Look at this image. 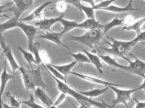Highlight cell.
<instances>
[{"label": "cell", "instance_id": "obj_1", "mask_svg": "<svg viewBox=\"0 0 145 108\" xmlns=\"http://www.w3.org/2000/svg\"><path fill=\"white\" fill-rule=\"evenodd\" d=\"M108 39H110L111 42V43L108 42V45H110V48L101 47V49L108 51L109 53H111L118 57L124 59V57H126L125 54L131 50L135 45H137V43L144 42L145 32H141L140 34L137 35L134 40H130V41L115 40L112 37H108Z\"/></svg>", "mask_w": 145, "mask_h": 108}, {"label": "cell", "instance_id": "obj_2", "mask_svg": "<svg viewBox=\"0 0 145 108\" xmlns=\"http://www.w3.org/2000/svg\"><path fill=\"white\" fill-rule=\"evenodd\" d=\"M53 79L55 80V81L56 82V85H57V88L58 90L61 93H64L66 95L68 94L69 96H71L73 98H74L75 100L80 103V104H84L86 106H91V107H97L98 108H111V105H109L108 103H106L105 101H101V102H98L96 100H93L92 99L84 97V95L78 93V90H75L74 89H72L71 87H70L69 85L64 83V82L59 80L56 79L54 77Z\"/></svg>", "mask_w": 145, "mask_h": 108}, {"label": "cell", "instance_id": "obj_3", "mask_svg": "<svg viewBox=\"0 0 145 108\" xmlns=\"http://www.w3.org/2000/svg\"><path fill=\"white\" fill-rule=\"evenodd\" d=\"M103 34L101 29H93L88 30L84 32V34L78 36H69V40L74 42H78L88 47L93 49L103 39Z\"/></svg>", "mask_w": 145, "mask_h": 108}, {"label": "cell", "instance_id": "obj_4", "mask_svg": "<svg viewBox=\"0 0 145 108\" xmlns=\"http://www.w3.org/2000/svg\"><path fill=\"white\" fill-rule=\"evenodd\" d=\"M109 89H111L115 93V98L112 100L111 107H114L118 104H123L127 107V103L131 100V96L133 93H135L137 91L144 89V83H143L140 87H135L133 89H120L118 87L111 86L109 87Z\"/></svg>", "mask_w": 145, "mask_h": 108}, {"label": "cell", "instance_id": "obj_5", "mask_svg": "<svg viewBox=\"0 0 145 108\" xmlns=\"http://www.w3.org/2000/svg\"><path fill=\"white\" fill-rule=\"evenodd\" d=\"M134 57V61H131L128 58L124 57V60L128 62V65L127 66L126 71L129 72L131 74H135L139 77H142L143 79H144V71H145V63L144 61L141 60L140 59L137 57L136 56L133 55Z\"/></svg>", "mask_w": 145, "mask_h": 108}, {"label": "cell", "instance_id": "obj_6", "mask_svg": "<svg viewBox=\"0 0 145 108\" xmlns=\"http://www.w3.org/2000/svg\"><path fill=\"white\" fill-rule=\"evenodd\" d=\"M0 46L2 47V50H3V54L5 55V58H6V60L8 61V64L11 67V70L12 71V74H16V72L17 70H19V69L21 66H19V64L18 63V62L16 61L15 56H14L13 53H12V49L9 46H8L6 44V42H5V37L2 39V40L0 41Z\"/></svg>", "mask_w": 145, "mask_h": 108}, {"label": "cell", "instance_id": "obj_7", "mask_svg": "<svg viewBox=\"0 0 145 108\" xmlns=\"http://www.w3.org/2000/svg\"><path fill=\"white\" fill-rule=\"evenodd\" d=\"M18 28L21 29L23 32L25 36H26L27 40H28V44H29V50L30 51L32 49V46L35 43V37L37 33V29L32 26V25H29L25 23H23L20 20V22L18 24Z\"/></svg>", "mask_w": 145, "mask_h": 108}, {"label": "cell", "instance_id": "obj_8", "mask_svg": "<svg viewBox=\"0 0 145 108\" xmlns=\"http://www.w3.org/2000/svg\"><path fill=\"white\" fill-rule=\"evenodd\" d=\"M70 74H72V75H74L75 77H78L80 79L85 80V81L89 82V83H95V84L102 85V86H105V87H111V86H114V87H123V85L117 84V83H111V82L106 81V80L99 79V78L93 77V76H90V75H86V74H80V73H76V72L72 71L71 72Z\"/></svg>", "mask_w": 145, "mask_h": 108}, {"label": "cell", "instance_id": "obj_9", "mask_svg": "<svg viewBox=\"0 0 145 108\" xmlns=\"http://www.w3.org/2000/svg\"><path fill=\"white\" fill-rule=\"evenodd\" d=\"M32 0H28V1H24V0H14L12 1L13 6H10L7 9V12H13L14 16H20L22 13L29 9L33 5Z\"/></svg>", "mask_w": 145, "mask_h": 108}, {"label": "cell", "instance_id": "obj_10", "mask_svg": "<svg viewBox=\"0 0 145 108\" xmlns=\"http://www.w3.org/2000/svg\"><path fill=\"white\" fill-rule=\"evenodd\" d=\"M39 38L41 39H43V40H48L51 42H53L56 45L60 46H63V47L66 48L67 50H70V48L68 47L67 46L64 44V42H62V37H63V35L61 34V32H45L44 34L39 35Z\"/></svg>", "mask_w": 145, "mask_h": 108}, {"label": "cell", "instance_id": "obj_11", "mask_svg": "<svg viewBox=\"0 0 145 108\" xmlns=\"http://www.w3.org/2000/svg\"><path fill=\"white\" fill-rule=\"evenodd\" d=\"M64 17V14H61L60 16L55 17V18H44L40 19L35 23V26L41 30L45 32L50 31L51 28L60 21V19Z\"/></svg>", "mask_w": 145, "mask_h": 108}, {"label": "cell", "instance_id": "obj_12", "mask_svg": "<svg viewBox=\"0 0 145 108\" xmlns=\"http://www.w3.org/2000/svg\"><path fill=\"white\" fill-rule=\"evenodd\" d=\"M27 73L29 74V78L31 80V81L33 83L35 88L39 87V88H45V82L42 79V73L40 68L32 69L30 68L29 70H27Z\"/></svg>", "mask_w": 145, "mask_h": 108}, {"label": "cell", "instance_id": "obj_13", "mask_svg": "<svg viewBox=\"0 0 145 108\" xmlns=\"http://www.w3.org/2000/svg\"><path fill=\"white\" fill-rule=\"evenodd\" d=\"M52 1H48V2L43 3L42 5H41L40 6L35 9V10L32 11V13H30L29 16H27L25 18H22L20 20L22 22H23V23H25V22L33 21V20H38L39 21L40 19H42V13H43V11L45 10V9L49 5H51V4H52Z\"/></svg>", "mask_w": 145, "mask_h": 108}, {"label": "cell", "instance_id": "obj_14", "mask_svg": "<svg viewBox=\"0 0 145 108\" xmlns=\"http://www.w3.org/2000/svg\"><path fill=\"white\" fill-rule=\"evenodd\" d=\"M33 92H34L35 97L37 98L38 100H39L45 107L49 108L50 107H52L53 105L54 102L51 99L50 97L48 96V94L43 89L39 88V87H37V88L35 89Z\"/></svg>", "mask_w": 145, "mask_h": 108}, {"label": "cell", "instance_id": "obj_15", "mask_svg": "<svg viewBox=\"0 0 145 108\" xmlns=\"http://www.w3.org/2000/svg\"><path fill=\"white\" fill-rule=\"evenodd\" d=\"M11 80H15V75L8 74L6 69V64H5L3 72L0 74V97H3V93H5V87Z\"/></svg>", "mask_w": 145, "mask_h": 108}, {"label": "cell", "instance_id": "obj_16", "mask_svg": "<svg viewBox=\"0 0 145 108\" xmlns=\"http://www.w3.org/2000/svg\"><path fill=\"white\" fill-rule=\"evenodd\" d=\"M92 51V53H91V52H88L86 50H84V53L87 56L88 58L89 59L90 63L93 64L96 67V69L98 70V73L102 75L103 74V70H102L103 65L101 63L100 57L96 54V52H95L96 50H93Z\"/></svg>", "mask_w": 145, "mask_h": 108}, {"label": "cell", "instance_id": "obj_17", "mask_svg": "<svg viewBox=\"0 0 145 108\" xmlns=\"http://www.w3.org/2000/svg\"><path fill=\"white\" fill-rule=\"evenodd\" d=\"M78 28L85 29L86 31L93 30V29H102L103 25L101 24L96 19H87L82 23H78Z\"/></svg>", "mask_w": 145, "mask_h": 108}, {"label": "cell", "instance_id": "obj_18", "mask_svg": "<svg viewBox=\"0 0 145 108\" xmlns=\"http://www.w3.org/2000/svg\"><path fill=\"white\" fill-rule=\"evenodd\" d=\"M19 17L20 16H14L12 18H8V20L6 22L0 23V32L3 34V32H5L7 30L18 28V24L20 22Z\"/></svg>", "mask_w": 145, "mask_h": 108}, {"label": "cell", "instance_id": "obj_19", "mask_svg": "<svg viewBox=\"0 0 145 108\" xmlns=\"http://www.w3.org/2000/svg\"><path fill=\"white\" fill-rule=\"evenodd\" d=\"M132 4H133V1H128V3L127 4L125 7H120V6H117L113 4L108 5V7H106L105 9H102L101 10L107 11V12H111V13H124V12H127V11H137L139 9H134L132 7Z\"/></svg>", "mask_w": 145, "mask_h": 108}, {"label": "cell", "instance_id": "obj_20", "mask_svg": "<svg viewBox=\"0 0 145 108\" xmlns=\"http://www.w3.org/2000/svg\"><path fill=\"white\" fill-rule=\"evenodd\" d=\"M76 64V62L73 60L70 63H68V64H65V65H56V64L51 63V66H52L53 68L56 69V70H58L60 74L63 75L65 78L67 79V77L69 76V74H71L72 69L74 68Z\"/></svg>", "mask_w": 145, "mask_h": 108}, {"label": "cell", "instance_id": "obj_21", "mask_svg": "<svg viewBox=\"0 0 145 108\" xmlns=\"http://www.w3.org/2000/svg\"><path fill=\"white\" fill-rule=\"evenodd\" d=\"M109 90V87H105L104 88H100V89H92V90H87V91H81L78 90L79 93L84 95V97L92 99V98L98 97L101 95L105 94L108 90Z\"/></svg>", "mask_w": 145, "mask_h": 108}, {"label": "cell", "instance_id": "obj_22", "mask_svg": "<svg viewBox=\"0 0 145 108\" xmlns=\"http://www.w3.org/2000/svg\"><path fill=\"white\" fill-rule=\"evenodd\" d=\"M100 59H101L105 63H107L108 66H112L114 68L120 69V70H126L127 66L125 65H122L121 63H119L117 62L116 59L109 55H100L98 56Z\"/></svg>", "mask_w": 145, "mask_h": 108}, {"label": "cell", "instance_id": "obj_23", "mask_svg": "<svg viewBox=\"0 0 145 108\" xmlns=\"http://www.w3.org/2000/svg\"><path fill=\"white\" fill-rule=\"evenodd\" d=\"M59 23H61V25L62 26V30H61V33L63 36L66 32H69V31H71L73 29L78 28V22L68 20V19H64V17L60 19Z\"/></svg>", "mask_w": 145, "mask_h": 108}, {"label": "cell", "instance_id": "obj_24", "mask_svg": "<svg viewBox=\"0 0 145 108\" xmlns=\"http://www.w3.org/2000/svg\"><path fill=\"white\" fill-rule=\"evenodd\" d=\"M19 71H20V74H21L22 79V81H23L25 89L26 90L34 91L35 87V86L32 83V81H31L30 78H29V74L27 73V69L24 68L23 66H21L20 69H19Z\"/></svg>", "mask_w": 145, "mask_h": 108}, {"label": "cell", "instance_id": "obj_25", "mask_svg": "<svg viewBox=\"0 0 145 108\" xmlns=\"http://www.w3.org/2000/svg\"><path fill=\"white\" fill-rule=\"evenodd\" d=\"M145 18L143 17L142 19H140L139 20H136L134 23L131 24L129 26H124L123 27L122 29L123 30H127V31H134L136 32V34L139 35L141 32V27L144 24Z\"/></svg>", "mask_w": 145, "mask_h": 108}, {"label": "cell", "instance_id": "obj_26", "mask_svg": "<svg viewBox=\"0 0 145 108\" xmlns=\"http://www.w3.org/2000/svg\"><path fill=\"white\" fill-rule=\"evenodd\" d=\"M121 26H123V19L114 18L111 22L106 23L105 25H103V29H101L102 30V34H103V36H105L111 29H114V28H115L117 27H121Z\"/></svg>", "mask_w": 145, "mask_h": 108}, {"label": "cell", "instance_id": "obj_27", "mask_svg": "<svg viewBox=\"0 0 145 108\" xmlns=\"http://www.w3.org/2000/svg\"><path fill=\"white\" fill-rule=\"evenodd\" d=\"M19 50L21 52L22 56H23L25 60L29 63L30 68H32V65H33V64H36L33 54H32L30 51H27V50H24L23 48L20 47V46L19 47Z\"/></svg>", "mask_w": 145, "mask_h": 108}, {"label": "cell", "instance_id": "obj_28", "mask_svg": "<svg viewBox=\"0 0 145 108\" xmlns=\"http://www.w3.org/2000/svg\"><path fill=\"white\" fill-rule=\"evenodd\" d=\"M70 55L74 58V60L77 63L80 64H84V63H90L89 59L88 58V56L84 53H70Z\"/></svg>", "mask_w": 145, "mask_h": 108}, {"label": "cell", "instance_id": "obj_29", "mask_svg": "<svg viewBox=\"0 0 145 108\" xmlns=\"http://www.w3.org/2000/svg\"><path fill=\"white\" fill-rule=\"evenodd\" d=\"M43 66H45V68L47 69L48 71L51 72V73L52 74V77H54L55 78H56V79L59 80H61V81H62V82H64V83H67V79H66V78H65V77H64L63 75H62L61 74H60V73H59L58 70H56V69L53 68L52 66H51V64L43 65Z\"/></svg>", "mask_w": 145, "mask_h": 108}, {"label": "cell", "instance_id": "obj_30", "mask_svg": "<svg viewBox=\"0 0 145 108\" xmlns=\"http://www.w3.org/2000/svg\"><path fill=\"white\" fill-rule=\"evenodd\" d=\"M22 103L26 105L27 107H29V108H45L43 106L40 105V104H39V103H37L35 101L34 95L33 94H32L30 96V98H29L28 100H22Z\"/></svg>", "mask_w": 145, "mask_h": 108}, {"label": "cell", "instance_id": "obj_31", "mask_svg": "<svg viewBox=\"0 0 145 108\" xmlns=\"http://www.w3.org/2000/svg\"><path fill=\"white\" fill-rule=\"evenodd\" d=\"M6 97H7L8 98V100H9V103H10L11 107L20 108V106L22 104V100H17V99L14 97L13 95L11 94L10 93H6Z\"/></svg>", "mask_w": 145, "mask_h": 108}, {"label": "cell", "instance_id": "obj_32", "mask_svg": "<svg viewBox=\"0 0 145 108\" xmlns=\"http://www.w3.org/2000/svg\"><path fill=\"white\" fill-rule=\"evenodd\" d=\"M39 56L41 60V63L43 65L51 64V60L49 56L46 52V50H39Z\"/></svg>", "mask_w": 145, "mask_h": 108}, {"label": "cell", "instance_id": "obj_33", "mask_svg": "<svg viewBox=\"0 0 145 108\" xmlns=\"http://www.w3.org/2000/svg\"><path fill=\"white\" fill-rule=\"evenodd\" d=\"M114 2V0H107V1H101L100 3L98 4H95L92 8L95 11L96 10H101L102 9H105L106 7H108V5L113 4V3Z\"/></svg>", "mask_w": 145, "mask_h": 108}, {"label": "cell", "instance_id": "obj_34", "mask_svg": "<svg viewBox=\"0 0 145 108\" xmlns=\"http://www.w3.org/2000/svg\"><path fill=\"white\" fill-rule=\"evenodd\" d=\"M56 10L61 13V14H63L66 11V9H67V4L65 1H58L56 3Z\"/></svg>", "mask_w": 145, "mask_h": 108}, {"label": "cell", "instance_id": "obj_35", "mask_svg": "<svg viewBox=\"0 0 145 108\" xmlns=\"http://www.w3.org/2000/svg\"><path fill=\"white\" fill-rule=\"evenodd\" d=\"M66 97H67V95H66L65 93H60V95H59V96L58 97V98L56 99V101L54 102L53 105L58 107V105L61 104V103H63L64 101L65 100Z\"/></svg>", "mask_w": 145, "mask_h": 108}, {"label": "cell", "instance_id": "obj_36", "mask_svg": "<svg viewBox=\"0 0 145 108\" xmlns=\"http://www.w3.org/2000/svg\"><path fill=\"white\" fill-rule=\"evenodd\" d=\"M12 4V3H8V4H5V5H0V16H3V14L7 12V9L10 7Z\"/></svg>", "mask_w": 145, "mask_h": 108}, {"label": "cell", "instance_id": "obj_37", "mask_svg": "<svg viewBox=\"0 0 145 108\" xmlns=\"http://www.w3.org/2000/svg\"><path fill=\"white\" fill-rule=\"evenodd\" d=\"M133 100H135V106L134 108H145V102L144 101H140L137 99L133 98Z\"/></svg>", "mask_w": 145, "mask_h": 108}, {"label": "cell", "instance_id": "obj_38", "mask_svg": "<svg viewBox=\"0 0 145 108\" xmlns=\"http://www.w3.org/2000/svg\"><path fill=\"white\" fill-rule=\"evenodd\" d=\"M3 108H17V107H11L10 105H8L7 103H4V102H3Z\"/></svg>", "mask_w": 145, "mask_h": 108}, {"label": "cell", "instance_id": "obj_39", "mask_svg": "<svg viewBox=\"0 0 145 108\" xmlns=\"http://www.w3.org/2000/svg\"><path fill=\"white\" fill-rule=\"evenodd\" d=\"M72 105H73L74 108H88V106L84 105V104H80L79 107H75V106H74V104H72Z\"/></svg>", "mask_w": 145, "mask_h": 108}, {"label": "cell", "instance_id": "obj_40", "mask_svg": "<svg viewBox=\"0 0 145 108\" xmlns=\"http://www.w3.org/2000/svg\"><path fill=\"white\" fill-rule=\"evenodd\" d=\"M2 97H0V108H3V100H2Z\"/></svg>", "mask_w": 145, "mask_h": 108}, {"label": "cell", "instance_id": "obj_41", "mask_svg": "<svg viewBox=\"0 0 145 108\" xmlns=\"http://www.w3.org/2000/svg\"><path fill=\"white\" fill-rule=\"evenodd\" d=\"M3 38H4V36H3V35L2 34L1 32H0V41H1V40H2V39H3Z\"/></svg>", "mask_w": 145, "mask_h": 108}, {"label": "cell", "instance_id": "obj_42", "mask_svg": "<svg viewBox=\"0 0 145 108\" xmlns=\"http://www.w3.org/2000/svg\"><path fill=\"white\" fill-rule=\"evenodd\" d=\"M49 108H58V107H56V106L52 105V107H49Z\"/></svg>", "mask_w": 145, "mask_h": 108}, {"label": "cell", "instance_id": "obj_43", "mask_svg": "<svg viewBox=\"0 0 145 108\" xmlns=\"http://www.w3.org/2000/svg\"><path fill=\"white\" fill-rule=\"evenodd\" d=\"M88 108H94L93 107H91V106H88Z\"/></svg>", "mask_w": 145, "mask_h": 108}, {"label": "cell", "instance_id": "obj_44", "mask_svg": "<svg viewBox=\"0 0 145 108\" xmlns=\"http://www.w3.org/2000/svg\"><path fill=\"white\" fill-rule=\"evenodd\" d=\"M0 74H1V73H0Z\"/></svg>", "mask_w": 145, "mask_h": 108}]
</instances>
